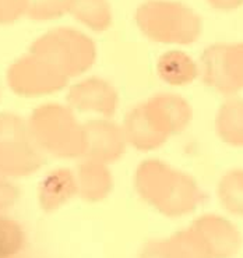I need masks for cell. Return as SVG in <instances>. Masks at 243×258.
Listing matches in <instances>:
<instances>
[{"label":"cell","mask_w":243,"mask_h":258,"mask_svg":"<svg viewBox=\"0 0 243 258\" xmlns=\"http://www.w3.org/2000/svg\"><path fill=\"white\" fill-rule=\"evenodd\" d=\"M137 21L147 35L165 42H193L201 28L196 13L173 2H148L139 9Z\"/></svg>","instance_id":"obj_1"},{"label":"cell","mask_w":243,"mask_h":258,"mask_svg":"<svg viewBox=\"0 0 243 258\" xmlns=\"http://www.w3.org/2000/svg\"><path fill=\"white\" fill-rule=\"evenodd\" d=\"M39 162L23 123L12 114H0V172L25 174L35 170Z\"/></svg>","instance_id":"obj_2"},{"label":"cell","mask_w":243,"mask_h":258,"mask_svg":"<svg viewBox=\"0 0 243 258\" xmlns=\"http://www.w3.org/2000/svg\"><path fill=\"white\" fill-rule=\"evenodd\" d=\"M207 81L222 92L243 88V43L217 45L204 54Z\"/></svg>","instance_id":"obj_3"},{"label":"cell","mask_w":243,"mask_h":258,"mask_svg":"<svg viewBox=\"0 0 243 258\" xmlns=\"http://www.w3.org/2000/svg\"><path fill=\"white\" fill-rule=\"evenodd\" d=\"M9 80L13 90L24 95L53 92L65 83L63 74L37 54L17 61L10 69Z\"/></svg>","instance_id":"obj_4"},{"label":"cell","mask_w":243,"mask_h":258,"mask_svg":"<svg viewBox=\"0 0 243 258\" xmlns=\"http://www.w3.org/2000/svg\"><path fill=\"white\" fill-rule=\"evenodd\" d=\"M72 117L65 109L56 105H49L38 109L32 117L34 134L38 141L48 150L55 151L59 155H72L67 138L69 130H73Z\"/></svg>","instance_id":"obj_5"},{"label":"cell","mask_w":243,"mask_h":258,"mask_svg":"<svg viewBox=\"0 0 243 258\" xmlns=\"http://www.w3.org/2000/svg\"><path fill=\"white\" fill-rule=\"evenodd\" d=\"M200 239L213 258L232 257L240 246V236L231 222L218 216H207L199 223Z\"/></svg>","instance_id":"obj_6"},{"label":"cell","mask_w":243,"mask_h":258,"mask_svg":"<svg viewBox=\"0 0 243 258\" xmlns=\"http://www.w3.org/2000/svg\"><path fill=\"white\" fill-rule=\"evenodd\" d=\"M217 128L224 141L232 145H243V101L233 99L221 108Z\"/></svg>","instance_id":"obj_7"},{"label":"cell","mask_w":243,"mask_h":258,"mask_svg":"<svg viewBox=\"0 0 243 258\" xmlns=\"http://www.w3.org/2000/svg\"><path fill=\"white\" fill-rule=\"evenodd\" d=\"M70 12L94 30H105L110 23L109 5L106 0H72Z\"/></svg>","instance_id":"obj_8"},{"label":"cell","mask_w":243,"mask_h":258,"mask_svg":"<svg viewBox=\"0 0 243 258\" xmlns=\"http://www.w3.org/2000/svg\"><path fill=\"white\" fill-rule=\"evenodd\" d=\"M72 192V181L66 170L50 173V177L43 183L41 191V203L45 210H53L57 205L65 203Z\"/></svg>","instance_id":"obj_9"},{"label":"cell","mask_w":243,"mask_h":258,"mask_svg":"<svg viewBox=\"0 0 243 258\" xmlns=\"http://www.w3.org/2000/svg\"><path fill=\"white\" fill-rule=\"evenodd\" d=\"M218 192L226 210L243 215V170H233L225 174Z\"/></svg>","instance_id":"obj_10"},{"label":"cell","mask_w":243,"mask_h":258,"mask_svg":"<svg viewBox=\"0 0 243 258\" xmlns=\"http://www.w3.org/2000/svg\"><path fill=\"white\" fill-rule=\"evenodd\" d=\"M23 232L16 222L0 218V258L13 255L23 246Z\"/></svg>","instance_id":"obj_11"},{"label":"cell","mask_w":243,"mask_h":258,"mask_svg":"<svg viewBox=\"0 0 243 258\" xmlns=\"http://www.w3.org/2000/svg\"><path fill=\"white\" fill-rule=\"evenodd\" d=\"M72 0H27L28 16L35 20H50L70 10Z\"/></svg>","instance_id":"obj_12"},{"label":"cell","mask_w":243,"mask_h":258,"mask_svg":"<svg viewBox=\"0 0 243 258\" xmlns=\"http://www.w3.org/2000/svg\"><path fill=\"white\" fill-rule=\"evenodd\" d=\"M27 10V0H0V24H9L16 21Z\"/></svg>","instance_id":"obj_13"},{"label":"cell","mask_w":243,"mask_h":258,"mask_svg":"<svg viewBox=\"0 0 243 258\" xmlns=\"http://www.w3.org/2000/svg\"><path fill=\"white\" fill-rule=\"evenodd\" d=\"M16 197H17L16 188L12 184H9V183L0 179V210L12 205Z\"/></svg>","instance_id":"obj_14"},{"label":"cell","mask_w":243,"mask_h":258,"mask_svg":"<svg viewBox=\"0 0 243 258\" xmlns=\"http://www.w3.org/2000/svg\"><path fill=\"white\" fill-rule=\"evenodd\" d=\"M208 3L219 10H233L243 5V0H208Z\"/></svg>","instance_id":"obj_15"}]
</instances>
